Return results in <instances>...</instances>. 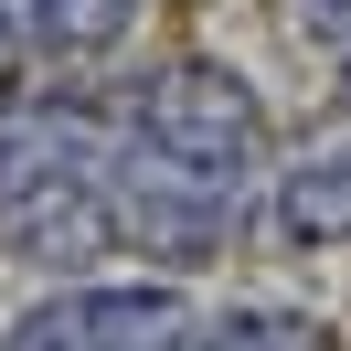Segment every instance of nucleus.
Returning a JSON list of instances; mask_svg holds the SVG:
<instances>
[{
    "label": "nucleus",
    "instance_id": "obj_7",
    "mask_svg": "<svg viewBox=\"0 0 351 351\" xmlns=\"http://www.w3.org/2000/svg\"><path fill=\"white\" fill-rule=\"evenodd\" d=\"M0 351H96V330H86V298H53V308H32L22 330Z\"/></svg>",
    "mask_w": 351,
    "mask_h": 351
},
{
    "label": "nucleus",
    "instance_id": "obj_5",
    "mask_svg": "<svg viewBox=\"0 0 351 351\" xmlns=\"http://www.w3.org/2000/svg\"><path fill=\"white\" fill-rule=\"evenodd\" d=\"M192 351H330L308 319H287V308H234V319H213Z\"/></svg>",
    "mask_w": 351,
    "mask_h": 351
},
{
    "label": "nucleus",
    "instance_id": "obj_8",
    "mask_svg": "<svg viewBox=\"0 0 351 351\" xmlns=\"http://www.w3.org/2000/svg\"><path fill=\"white\" fill-rule=\"evenodd\" d=\"M117 11H128V0H43L32 22H43V43H107Z\"/></svg>",
    "mask_w": 351,
    "mask_h": 351
},
{
    "label": "nucleus",
    "instance_id": "obj_2",
    "mask_svg": "<svg viewBox=\"0 0 351 351\" xmlns=\"http://www.w3.org/2000/svg\"><path fill=\"white\" fill-rule=\"evenodd\" d=\"M11 245H22L32 266H86L96 245H107V202H96L86 181H32L22 213H11Z\"/></svg>",
    "mask_w": 351,
    "mask_h": 351
},
{
    "label": "nucleus",
    "instance_id": "obj_1",
    "mask_svg": "<svg viewBox=\"0 0 351 351\" xmlns=\"http://www.w3.org/2000/svg\"><path fill=\"white\" fill-rule=\"evenodd\" d=\"M149 138H160L171 160H192V171H223V160H245V107L213 86V75H171Z\"/></svg>",
    "mask_w": 351,
    "mask_h": 351
},
{
    "label": "nucleus",
    "instance_id": "obj_3",
    "mask_svg": "<svg viewBox=\"0 0 351 351\" xmlns=\"http://www.w3.org/2000/svg\"><path fill=\"white\" fill-rule=\"evenodd\" d=\"M86 330H96V351H192V308L171 287H96Z\"/></svg>",
    "mask_w": 351,
    "mask_h": 351
},
{
    "label": "nucleus",
    "instance_id": "obj_6",
    "mask_svg": "<svg viewBox=\"0 0 351 351\" xmlns=\"http://www.w3.org/2000/svg\"><path fill=\"white\" fill-rule=\"evenodd\" d=\"M287 234H298V245L351 234V171H308L298 192H287Z\"/></svg>",
    "mask_w": 351,
    "mask_h": 351
},
{
    "label": "nucleus",
    "instance_id": "obj_4",
    "mask_svg": "<svg viewBox=\"0 0 351 351\" xmlns=\"http://www.w3.org/2000/svg\"><path fill=\"white\" fill-rule=\"evenodd\" d=\"M128 223L138 245H160V256H202V245L223 234V202L202 192V181H149V192H128Z\"/></svg>",
    "mask_w": 351,
    "mask_h": 351
}]
</instances>
